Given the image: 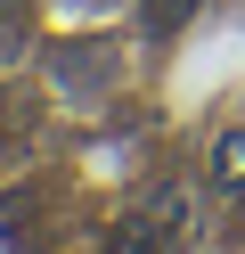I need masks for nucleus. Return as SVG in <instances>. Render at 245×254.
Returning a JSON list of instances; mask_svg holds the SVG:
<instances>
[{"mask_svg": "<svg viewBox=\"0 0 245 254\" xmlns=\"http://www.w3.org/2000/svg\"><path fill=\"white\" fill-rule=\"evenodd\" d=\"M212 181H221V189H245V131H221V139H212Z\"/></svg>", "mask_w": 245, "mask_h": 254, "instance_id": "1", "label": "nucleus"}, {"mask_svg": "<svg viewBox=\"0 0 245 254\" xmlns=\"http://www.w3.org/2000/svg\"><path fill=\"white\" fill-rule=\"evenodd\" d=\"M139 17H147V33H180V25L196 17V0H147Z\"/></svg>", "mask_w": 245, "mask_h": 254, "instance_id": "2", "label": "nucleus"}]
</instances>
